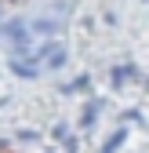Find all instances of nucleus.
I'll list each match as a JSON object with an SVG mask.
<instances>
[{
    "instance_id": "1",
    "label": "nucleus",
    "mask_w": 149,
    "mask_h": 153,
    "mask_svg": "<svg viewBox=\"0 0 149 153\" xmlns=\"http://www.w3.org/2000/svg\"><path fill=\"white\" fill-rule=\"evenodd\" d=\"M4 36L15 44V51H26L29 48V36H26V22H11V26H4Z\"/></svg>"
},
{
    "instance_id": "2",
    "label": "nucleus",
    "mask_w": 149,
    "mask_h": 153,
    "mask_svg": "<svg viewBox=\"0 0 149 153\" xmlns=\"http://www.w3.org/2000/svg\"><path fill=\"white\" fill-rule=\"evenodd\" d=\"M11 69H15L18 76H36V62H33V59H15Z\"/></svg>"
},
{
    "instance_id": "3",
    "label": "nucleus",
    "mask_w": 149,
    "mask_h": 153,
    "mask_svg": "<svg viewBox=\"0 0 149 153\" xmlns=\"http://www.w3.org/2000/svg\"><path fill=\"white\" fill-rule=\"evenodd\" d=\"M135 76H138L135 66H120V69H113V84L120 88V84H127V80H135Z\"/></svg>"
},
{
    "instance_id": "4",
    "label": "nucleus",
    "mask_w": 149,
    "mask_h": 153,
    "mask_svg": "<svg viewBox=\"0 0 149 153\" xmlns=\"http://www.w3.org/2000/svg\"><path fill=\"white\" fill-rule=\"evenodd\" d=\"M98 109H102V102H87V109H84L80 124H84V128H91V124H95V117H98Z\"/></svg>"
},
{
    "instance_id": "5",
    "label": "nucleus",
    "mask_w": 149,
    "mask_h": 153,
    "mask_svg": "<svg viewBox=\"0 0 149 153\" xmlns=\"http://www.w3.org/2000/svg\"><path fill=\"white\" fill-rule=\"evenodd\" d=\"M62 62H66V51H62V48H55V51L47 55V66H51V69H58Z\"/></svg>"
},
{
    "instance_id": "6",
    "label": "nucleus",
    "mask_w": 149,
    "mask_h": 153,
    "mask_svg": "<svg viewBox=\"0 0 149 153\" xmlns=\"http://www.w3.org/2000/svg\"><path fill=\"white\" fill-rule=\"evenodd\" d=\"M36 29H40V33H55V22H47V18H44V22H36Z\"/></svg>"
}]
</instances>
